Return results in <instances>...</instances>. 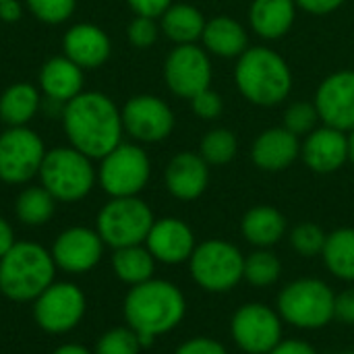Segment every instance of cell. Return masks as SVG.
<instances>
[{"mask_svg":"<svg viewBox=\"0 0 354 354\" xmlns=\"http://www.w3.org/2000/svg\"><path fill=\"white\" fill-rule=\"evenodd\" d=\"M145 247L156 261L164 266H178L191 259L197 243L187 222L178 218H162L153 222L145 239Z\"/></svg>","mask_w":354,"mask_h":354,"instance_id":"cell-17","label":"cell"},{"mask_svg":"<svg viewBox=\"0 0 354 354\" xmlns=\"http://www.w3.org/2000/svg\"><path fill=\"white\" fill-rule=\"evenodd\" d=\"M214 68L205 48L197 44L176 46L164 62V79L168 89L185 100L212 85Z\"/></svg>","mask_w":354,"mask_h":354,"instance_id":"cell-13","label":"cell"},{"mask_svg":"<svg viewBox=\"0 0 354 354\" xmlns=\"http://www.w3.org/2000/svg\"><path fill=\"white\" fill-rule=\"evenodd\" d=\"M39 85L50 100L71 102L83 89V68L66 56H54L41 66Z\"/></svg>","mask_w":354,"mask_h":354,"instance_id":"cell-25","label":"cell"},{"mask_svg":"<svg viewBox=\"0 0 354 354\" xmlns=\"http://www.w3.org/2000/svg\"><path fill=\"white\" fill-rule=\"evenodd\" d=\"M191 108L201 120H218L224 112V100L218 91L207 87L191 97Z\"/></svg>","mask_w":354,"mask_h":354,"instance_id":"cell-37","label":"cell"},{"mask_svg":"<svg viewBox=\"0 0 354 354\" xmlns=\"http://www.w3.org/2000/svg\"><path fill=\"white\" fill-rule=\"evenodd\" d=\"M127 2L135 10V15L151 17V19L162 17L172 6V0H127Z\"/></svg>","mask_w":354,"mask_h":354,"instance_id":"cell-41","label":"cell"},{"mask_svg":"<svg viewBox=\"0 0 354 354\" xmlns=\"http://www.w3.org/2000/svg\"><path fill=\"white\" fill-rule=\"evenodd\" d=\"M85 295L73 282H52L35 301V324L48 334H66L75 330L85 315Z\"/></svg>","mask_w":354,"mask_h":354,"instance_id":"cell-11","label":"cell"},{"mask_svg":"<svg viewBox=\"0 0 354 354\" xmlns=\"http://www.w3.org/2000/svg\"><path fill=\"white\" fill-rule=\"evenodd\" d=\"M156 218L139 197H112L97 214V234L112 249L143 245Z\"/></svg>","mask_w":354,"mask_h":354,"instance_id":"cell-8","label":"cell"},{"mask_svg":"<svg viewBox=\"0 0 354 354\" xmlns=\"http://www.w3.org/2000/svg\"><path fill=\"white\" fill-rule=\"evenodd\" d=\"M56 199L44 187H27L17 199V218L27 226H41L54 214Z\"/></svg>","mask_w":354,"mask_h":354,"instance_id":"cell-31","label":"cell"},{"mask_svg":"<svg viewBox=\"0 0 354 354\" xmlns=\"http://www.w3.org/2000/svg\"><path fill=\"white\" fill-rule=\"evenodd\" d=\"M149 174L151 164L147 153L139 145L120 143L102 158L97 178L110 197H137L145 189Z\"/></svg>","mask_w":354,"mask_h":354,"instance_id":"cell-9","label":"cell"},{"mask_svg":"<svg viewBox=\"0 0 354 354\" xmlns=\"http://www.w3.org/2000/svg\"><path fill=\"white\" fill-rule=\"evenodd\" d=\"M301 158V139L284 127H270L251 145V160L259 170L280 172Z\"/></svg>","mask_w":354,"mask_h":354,"instance_id":"cell-19","label":"cell"},{"mask_svg":"<svg viewBox=\"0 0 354 354\" xmlns=\"http://www.w3.org/2000/svg\"><path fill=\"white\" fill-rule=\"evenodd\" d=\"M234 83L241 95L261 108L282 104L292 91V71L288 62L268 46H249L236 58Z\"/></svg>","mask_w":354,"mask_h":354,"instance_id":"cell-3","label":"cell"},{"mask_svg":"<svg viewBox=\"0 0 354 354\" xmlns=\"http://www.w3.org/2000/svg\"><path fill=\"white\" fill-rule=\"evenodd\" d=\"M77 0H27L29 10L44 23L56 25L66 21L75 10Z\"/></svg>","mask_w":354,"mask_h":354,"instance_id":"cell-36","label":"cell"},{"mask_svg":"<svg viewBox=\"0 0 354 354\" xmlns=\"http://www.w3.org/2000/svg\"><path fill=\"white\" fill-rule=\"evenodd\" d=\"M122 311L127 326L139 336L141 346H149L158 336L180 326L187 313V301L176 284L151 278L131 286Z\"/></svg>","mask_w":354,"mask_h":354,"instance_id":"cell-2","label":"cell"},{"mask_svg":"<svg viewBox=\"0 0 354 354\" xmlns=\"http://www.w3.org/2000/svg\"><path fill=\"white\" fill-rule=\"evenodd\" d=\"M243 266L245 255L239 247L222 239L199 243L189 259V272L195 284L214 295L230 292L239 286L243 280Z\"/></svg>","mask_w":354,"mask_h":354,"instance_id":"cell-7","label":"cell"},{"mask_svg":"<svg viewBox=\"0 0 354 354\" xmlns=\"http://www.w3.org/2000/svg\"><path fill=\"white\" fill-rule=\"evenodd\" d=\"M299 8L311 12V15H330L338 10L346 0H295Z\"/></svg>","mask_w":354,"mask_h":354,"instance_id":"cell-42","label":"cell"},{"mask_svg":"<svg viewBox=\"0 0 354 354\" xmlns=\"http://www.w3.org/2000/svg\"><path fill=\"white\" fill-rule=\"evenodd\" d=\"M322 257L334 278L354 282V228H338L330 232Z\"/></svg>","mask_w":354,"mask_h":354,"instance_id":"cell-28","label":"cell"},{"mask_svg":"<svg viewBox=\"0 0 354 354\" xmlns=\"http://www.w3.org/2000/svg\"><path fill=\"white\" fill-rule=\"evenodd\" d=\"M207 54L218 58H239L249 48V33L243 23L228 15H218L205 23L201 35Z\"/></svg>","mask_w":354,"mask_h":354,"instance_id":"cell-23","label":"cell"},{"mask_svg":"<svg viewBox=\"0 0 354 354\" xmlns=\"http://www.w3.org/2000/svg\"><path fill=\"white\" fill-rule=\"evenodd\" d=\"M270 354H317V351L305 340H280V344Z\"/></svg>","mask_w":354,"mask_h":354,"instance_id":"cell-43","label":"cell"},{"mask_svg":"<svg viewBox=\"0 0 354 354\" xmlns=\"http://www.w3.org/2000/svg\"><path fill=\"white\" fill-rule=\"evenodd\" d=\"M39 108V93L29 83L10 85L0 97V118L10 127H25Z\"/></svg>","mask_w":354,"mask_h":354,"instance_id":"cell-29","label":"cell"},{"mask_svg":"<svg viewBox=\"0 0 354 354\" xmlns=\"http://www.w3.org/2000/svg\"><path fill=\"white\" fill-rule=\"evenodd\" d=\"M328 234L315 222H301L290 230V245L301 257H317L326 247Z\"/></svg>","mask_w":354,"mask_h":354,"instance_id":"cell-33","label":"cell"},{"mask_svg":"<svg viewBox=\"0 0 354 354\" xmlns=\"http://www.w3.org/2000/svg\"><path fill=\"white\" fill-rule=\"evenodd\" d=\"M64 131L71 147L79 149L87 158H104L122 143V114L114 102L97 91H81L66 102Z\"/></svg>","mask_w":354,"mask_h":354,"instance_id":"cell-1","label":"cell"},{"mask_svg":"<svg viewBox=\"0 0 354 354\" xmlns=\"http://www.w3.org/2000/svg\"><path fill=\"white\" fill-rule=\"evenodd\" d=\"M52 354H93V353H89L87 348H83V346H79V344H62V346H58V348H56Z\"/></svg>","mask_w":354,"mask_h":354,"instance_id":"cell-46","label":"cell"},{"mask_svg":"<svg viewBox=\"0 0 354 354\" xmlns=\"http://www.w3.org/2000/svg\"><path fill=\"white\" fill-rule=\"evenodd\" d=\"M348 162L354 164V129L348 133Z\"/></svg>","mask_w":354,"mask_h":354,"instance_id":"cell-47","label":"cell"},{"mask_svg":"<svg viewBox=\"0 0 354 354\" xmlns=\"http://www.w3.org/2000/svg\"><path fill=\"white\" fill-rule=\"evenodd\" d=\"M282 276V261L270 249H255L245 257L243 280L255 288H268L276 284Z\"/></svg>","mask_w":354,"mask_h":354,"instance_id":"cell-30","label":"cell"},{"mask_svg":"<svg viewBox=\"0 0 354 354\" xmlns=\"http://www.w3.org/2000/svg\"><path fill=\"white\" fill-rule=\"evenodd\" d=\"M158 33H160V27L156 23V19L151 17H135L127 29V35H129V41L135 46V48H149L156 44L158 39Z\"/></svg>","mask_w":354,"mask_h":354,"instance_id":"cell-38","label":"cell"},{"mask_svg":"<svg viewBox=\"0 0 354 354\" xmlns=\"http://www.w3.org/2000/svg\"><path fill=\"white\" fill-rule=\"evenodd\" d=\"M288 230L286 218L280 209L272 205L251 207L241 222V232L249 245L255 249H272L278 245Z\"/></svg>","mask_w":354,"mask_h":354,"instance_id":"cell-24","label":"cell"},{"mask_svg":"<svg viewBox=\"0 0 354 354\" xmlns=\"http://www.w3.org/2000/svg\"><path fill=\"white\" fill-rule=\"evenodd\" d=\"M297 8L295 0H251L249 25L261 39L276 41L292 29Z\"/></svg>","mask_w":354,"mask_h":354,"instance_id":"cell-22","label":"cell"},{"mask_svg":"<svg viewBox=\"0 0 354 354\" xmlns=\"http://www.w3.org/2000/svg\"><path fill=\"white\" fill-rule=\"evenodd\" d=\"M124 131L143 143H158L174 131V112L158 95H135L122 108Z\"/></svg>","mask_w":354,"mask_h":354,"instance_id":"cell-14","label":"cell"},{"mask_svg":"<svg viewBox=\"0 0 354 354\" xmlns=\"http://www.w3.org/2000/svg\"><path fill=\"white\" fill-rule=\"evenodd\" d=\"M143 346L139 336L127 326V328H114L108 330L95 344L93 354H139Z\"/></svg>","mask_w":354,"mask_h":354,"instance_id":"cell-35","label":"cell"},{"mask_svg":"<svg viewBox=\"0 0 354 354\" xmlns=\"http://www.w3.org/2000/svg\"><path fill=\"white\" fill-rule=\"evenodd\" d=\"M205 23L207 21H205L203 12L197 6L185 4V2H180V4L172 2V6L162 15V31L176 46L195 44L197 39H201Z\"/></svg>","mask_w":354,"mask_h":354,"instance_id":"cell-26","label":"cell"},{"mask_svg":"<svg viewBox=\"0 0 354 354\" xmlns=\"http://www.w3.org/2000/svg\"><path fill=\"white\" fill-rule=\"evenodd\" d=\"M334 319H338L344 326H354V288H346L336 295Z\"/></svg>","mask_w":354,"mask_h":354,"instance_id":"cell-40","label":"cell"},{"mask_svg":"<svg viewBox=\"0 0 354 354\" xmlns=\"http://www.w3.org/2000/svg\"><path fill=\"white\" fill-rule=\"evenodd\" d=\"M164 183L172 197L180 201H195L209 185V164L199 153L183 151L168 162Z\"/></svg>","mask_w":354,"mask_h":354,"instance_id":"cell-20","label":"cell"},{"mask_svg":"<svg viewBox=\"0 0 354 354\" xmlns=\"http://www.w3.org/2000/svg\"><path fill=\"white\" fill-rule=\"evenodd\" d=\"M0 2H2V0H0Z\"/></svg>","mask_w":354,"mask_h":354,"instance_id":"cell-49","label":"cell"},{"mask_svg":"<svg viewBox=\"0 0 354 354\" xmlns=\"http://www.w3.org/2000/svg\"><path fill=\"white\" fill-rule=\"evenodd\" d=\"M239 151V139L230 129L218 127L203 135L199 143V156L209 166H226L234 160Z\"/></svg>","mask_w":354,"mask_h":354,"instance_id":"cell-32","label":"cell"},{"mask_svg":"<svg viewBox=\"0 0 354 354\" xmlns=\"http://www.w3.org/2000/svg\"><path fill=\"white\" fill-rule=\"evenodd\" d=\"M305 166L317 174H332L348 162V135L334 127H317L301 143Z\"/></svg>","mask_w":354,"mask_h":354,"instance_id":"cell-18","label":"cell"},{"mask_svg":"<svg viewBox=\"0 0 354 354\" xmlns=\"http://www.w3.org/2000/svg\"><path fill=\"white\" fill-rule=\"evenodd\" d=\"M324 124L351 133L354 129V71L328 75L313 100Z\"/></svg>","mask_w":354,"mask_h":354,"instance_id":"cell-15","label":"cell"},{"mask_svg":"<svg viewBox=\"0 0 354 354\" xmlns=\"http://www.w3.org/2000/svg\"><path fill=\"white\" fill-rule=\"evenodd\" d=\"M41 187L64 203L81 201L95 185V168L91 158L75 147H54L46 151L39 168Z\"/></svg>","mask_w":354,"mask_h":354,"instance_id":"cell-6","label":"cell"},{"mask_svg":"<svg viewBox=\"0 0 354 354\" xmlns=\"http://www.w3.org/2000/svg\"><path fill=\"white\" fill-rule=\"evenodd\" d=\"M46 158L44 141L27 127H10L0 135V180L23 185L39 174Z\"/></svg>","mask_w":354,"mask_h":354,"instance_id":"cell-12","label":"cell"},{"mask_svg":"<svg viewBox=\"0 0 354 354\" xmlns=\"http://www.w3.org/2000/svg\"><path fill=\"white\" fill-rule=\"evenodd\" d=\"M342 354H354V353H353V351H351V353H342Z\"/></svg>","mask_w":354,"mask_h":354,"instance_id":"cell-48","label":"cell"},{"mask_svg":"<svg viewBox=\"0 0 354 354\" xmlns=\"http://www.w3.org/2000/svg\"><path fill=\"white\" fill-rule=\"evenodd\" d=\"M64 56L81 68H97L110 56V37L104 29L91 23H79L71 27L62 39Z\"/></svg>","mask_w":354,"mask_h":354,"instance_id":"cell-21","label":"cell"},{"mask_svg":"<svg viewBox=\"0 0 354 354\" xmlns=\"http://www.w3.org/2000/svg\"><path fill=\"white\" fill-rule=\"evenodd\" d=\"M21 12H23V8H21L19 0H2V2H0V19H2L4 23H15V21H19V19H21Z\"/></svg>","mask_w":354,"mask_h":354,"instance_id":"cell-45","label":"cell"},{"mask_svg":"<svg viewBox=\"0 0 354 354\" xmlns=\"http://www.w3.org/2000/svg\"><path fill=\"white\" fill-rule=\"evenodd\" d=\"M56 263L52 253L37 243L17 241L0 259V292L17 303L35 301L52 282Z\"/></svg>","mask_w":354,"mask_h":354,"instance_id":"cell-4","label":"cell"},{"mask_svg":"<svg viewBox=\"0 0 354 354\" xmlns=\"http://www.w3.org/2000/svg\"><path fill=\"white\" fill-rule=\"evenodd\" d=\"M282 317L263 303L239 307L230 319V336L247 354H270L282 340Z\"/></svg>","mask_w":354,"mask_h":354,"instance_id":"cell-10","label":"cell"},{"mask_svg":"<svg viewBox=\"0 0 354 354\" xmlns=\"http://www.w3.org/2000/svg\"><path fill=\"white\" fill-rule=\"evenodd\" d=\"M112 270L120 282L129 286H137L153 278L156 259L143 245L122 247V249H114Z\"/></svg>","mask_w":354,"mask_h":354,"instance_id":"cell-27","label":"cell"},{"mask_svg":"<svg viewBox=\"0 0 354 354\" xmlns=\"http://www.w3.org/2000/svg\"><path fill=\"white\" fill-rule=\"evenodd\" d=\"M50 253L56 268L68 274H85L100 263L104 253V241L97 230L73 226L56 236Z\"/></svg>","mask_w":354,"mask_h":354,"instance_id":"cell-16","label":"cell"},{"mask_svg":"<svg viewBox=\"0 0 354 354\" xmlns=\"http://www.w3.org/2000/svg\"><path fill=\"white\" fill-rule=\"evenodd\" d=\"M336 292L317 278H299L278 295L282 322L299 330H322L334 322Z\"/></svg>","mask_w":354,"mask_h":354,"instance_id":"cell-5","label":"cell"},{"mask_svg":"<svg viewBox=\"0 0 354 354\" xmlns=\"http://www.w3.org/2000/svg\"><path fill=\"white\" fill-rule=\"evenodd\" d=\"M319 120L322 118L313 102H295L284 110L282 127L301 139V137H307L311 131H315Z\"/></svg>","mask_w":354,"mask_h":354,"instance_id":"cell-34","label":"cell"},{"mask_svg":"<svg viewBox=\"0 0 354 354\" xmlns=\"http://www.w3.org/2000/svg\"><path fill=\"white\" fill-rule=\"evenodd\" d=\"M174 354H228V351L216 338L197 336V338H191V340L183 342Z\"/></svg>","mask_w":354,"mask_h":354,"instance_id":"cell-39","label":"cell"},{"mask_svg":"<svg viewBox=\"0 0 354 354\" xmlns=\"http://www.w3.org/2000/svg\"><path fill=\"white\" fill-rule=\"evenodd\" d=\"M15 243H17V241H15V230H12V226H10L4 218H0V259L12 249Z\"/></svg>","mask_w":354,"mask_h":354,"instance_id":"cell-44","label":"cell"}]
</instances>
